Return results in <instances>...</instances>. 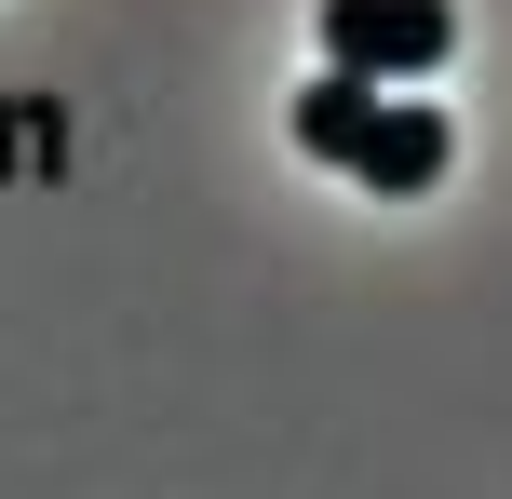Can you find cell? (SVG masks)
I'll return each instance as SVG.
<instances>
[{
    "instance_id": "cell-2",
    "label": "cell",
    "mask_w": 512,
    "mask_h": 499,
    "mask_svg": "<svg viewBox=\"0 0 512 499\" xmlns=\"http://www.w3.org/2000/svg\"><path fill=\"white\" fill-rule=\"evenodd\" d=\"M445 162H459V122H445L432 95H378V135H364V162H351V176L378 189V203H418Z\"/></svg>"
},
{
    "instance_id": "cell-1",
    "label": "cell",
    "mask_w": 512,
    "mask_h": 499,
    "mask_svg": "<svg viewBox=\"0 0 512 499\" xmlns=\"http://www.w3.org/2000/svg\"><path fill=\"white\" fill-rule=\"evenodd\" d=\"M459 54V0H324V68L351 81H418Z\"/></svg>"
},
{
    "instance_id": "cell-3",
    "label": "cell",
    "mask_w": 512,
    "mask_h": 499,
    "mask_svg": "<svg viewBox=\"0 0 512 499\" xmlns=\"http://www.w3.org/2000/svg\"><path fill=\"white\" fill-rule=\"evenodd\" d=\"M283 135H297L310 162H337V176H351V162H364V135H378V81H351V68L297 81V108H283Z\"/></svg>"
}]
</instances>
